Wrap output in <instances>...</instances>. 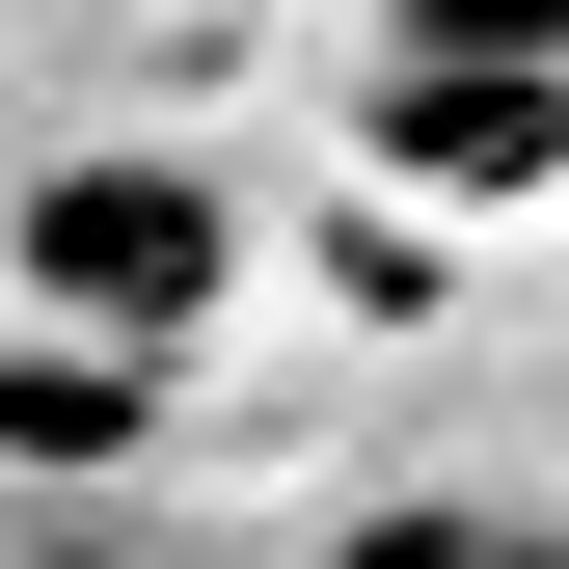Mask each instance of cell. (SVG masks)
Returning <instances> with one entry per match:
<instances>
[{"instance_id":"obj_1","label":"cell","mask_w":569,"mask_h":569,"mask_svg":"<svg viewBox=\"0 0 569 569\" xmlns=\"http://www.w3.org/2000/svg\"><path fill=\"white\" fill-rule=\"evenodd\" d=\"M0 271H28V326H82L109 380H163V352L244 299V190H218V163H163V136H109V163H28Z\"/></svg>"},{"instance_id":"obj_2","label":"cell","mask_w":569,"mask_h":569,"mask_svg":"<svg viewBox=\"0 0 569 569\" xmlns=\"http://www.w3.org/2000/svg\"><path fill=\"white\" fill-rule=\"evenodd\" d=\"M380 136L407 190H461V218H516V190H569V0H407L380 28Z\"/></svg>"}]
</instances>
